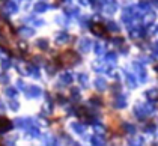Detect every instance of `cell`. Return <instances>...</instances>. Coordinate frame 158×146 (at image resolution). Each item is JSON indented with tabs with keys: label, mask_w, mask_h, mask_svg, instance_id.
I'll return each mask as SVG.
<instances>
[{
	"label": "cell",
	"mask_w": 158,
	"mask_h": 146,
	"mask_svg": "<svg viewBox=\"0 0 158 146\" xmlns=\"http://www.w3.org/2000/svg\"><path fill=\"white\" fill-rule=\"evenodd\" d=\"M77 60H78V56H77V53H74L73 50H68L62 56H59V63L60 65H74Z\"/></svg>",
	"instance_id": "cell-1"
},
{
	"label": "cell",
	"mask_w": 158,
	"mask_h": 146,
	"mask_svg": "<svg viewBox=\"0 0 158 146\" xmlns=\"http://www.w3.org/2000/svg\"><path fill=\"white\" fill-rule=\"evenodd\" d=\"M92 32L94 33H97V35H104L106 33V27L102 24H99V23H95V24H92Z\"/></svg>",
	"instance_id": "cell-2"
},
{
	"label": "cell",
	"mask_w": 158,
	"mask_h": 146,
	"mask_svg": "<svg viewBox=\"0 0 158 146\" xmlns=\"http://www.w3.org/2000/svg\"><path fill=\"white\" fill-rule=\"evenodd\" d=\"M0 146H3V145H0Z\"/></svg>",
	"instance_id": "cell-4"
},
{
	"label": "cell",
	"mask_w": 158,
	"mask_h": 146,
	"mask_svg": "<svg viewBox=\"0 0 158 146\" xmlns=\"http://www.w3.org/2000/svg\"><path fill=\"white\" fill-rule=\"evenodd\" d=\"M9 127H11V122L8 121V118L0 116V131H6Z\"/></svg>",
	"instance_id": "cell-3"
}]
</instances>
